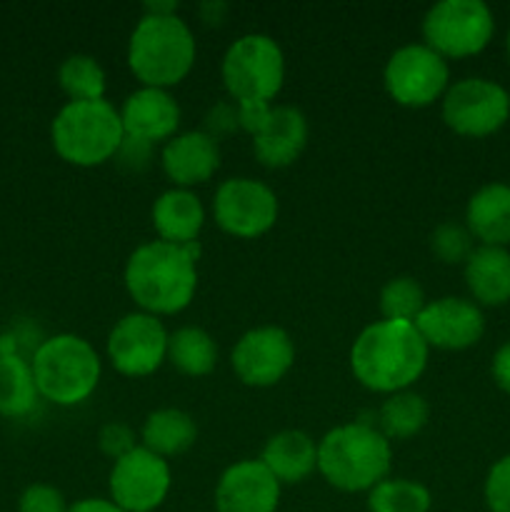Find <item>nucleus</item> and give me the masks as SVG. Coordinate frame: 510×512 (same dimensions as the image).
<instances>
[{"label":"nucleus","mask_w":510,"mask_h":512,"mask_svg":"<svg viewBox=\"0 0 510 512\" xmlns=\"http://www.w3.org/2000/svg\"><path fill=\"white\" fill-rule=\"evenodd\" d=\"M308 145V118L293 105H273L263 128L253 135V153L265 168H288Z\"/></svg>","instance_id":"obj_19"},{"label":"nucleus","mask_w":510,"mask_h":512,"mask_svg":"<svg viewBox=\"0 0 510 512\" xmlns=\"http://www.w3.org/2000/svg\"><path fill=\"white\" fill-rule=\"evenodd\" d=\"M483 500L490 512H510V453L490 465L483 483Z\"/></svg>","instance_id":"obj_32"},{"label":"nucleus","mask_w":510,"mask_h":512,"mask_svg":"<svg viewBox=\"0 0 510 512\" xmlns=\"http://www.w3.org/2000/svg\"><path fill=\"white\" fill-rule=\"evenodd\" d=\"M505 55H508V63H510V28H508V35H505Z\"/></svg>","instance_id":"obj_40"},{"label":"nucleus","mask_w":510,"mask_h":512,"mask_svg":"<svg viewBox=\"0 0 510 512\" xmlns=\"http://www.w3.org/2000/svg\"><path fill=\"white\" fill-rule=\"evenodd\" d=\"M150 220L158 233V240L173 245L198 243L200 230L205 225V208L193 190L170 188L155 198Z\"/></svg>","instance_id":"obj_21"},{"label":"nucleus","mask_w":510,"mask_h":512,"mask_svg":"<svg viewBox=\"0 0 510 512\" xmlns=\"http://www.w3.org/2000/svg\"><path fill=\"white\" fill-rule=\"evenodd\" d=\"M33 368L13 353L0 355V415L25 418L38 405Z\"/></svg>","instance_id":"obj_27"},{"label":"nucleus","mask_w":510,"mask_h":512,"mask_svg":"<svg viewBox=\"0 0 510 512\" xmlns=\"http://www.w3.org/2000/svg\"><path fill=\"white\" fill-rule=\"evenodd\" d=\"M423 43L445 60L480 55L495 35V15L483 0H440L425 13Z\"/></svg>","instance_id":"obj_8"},{"label":"nucleus","mask_w":510,"mask_h":512,"mask_svg":"<svg viewBox=\"0 0 510 512\" xmlns=\"http://www.w3.org/2000/svg\"><path fill=\"white\" fill-rule=\"evenodd\" d=\"M278 195L255 178H228L213 198V218L223 233L240 240H255L278 223Z\"/></svg>","instance_id":"obj_11"},{"label":"nucleus","mask_w":510,"mask_h":512,"mask_svg":"<svg viewBox=\"0 0 510 512\" xmlns=\"http://www.w3.org/2000/svg\"><path fill=\"white\" fill-rule=\"evenodd\" d=\"M173 485L170 463L138 445L115 460L108 475L110 500L125 512H153L165 503Z\"/></svg>","instance_id":"obj_13"},{"label":"nucleus","mask_w":510,"mask_h":512,"mask_svg":"<svg viewBox=\"0 0 510 512\" xmlns=\"http://www.w3.org/2000/svg\"><path fill=\"white\" fill-rule=\"evenodd\" d=\"M440 118L460 138H488L510 120V93L490 78H463L440 100Z\"/></svg>","instance_id":"obj_9"},{"label":"nucleus","mask_w":510,"mask_h":512,"mask_svg":"<svg viewBox=\"0 0 510 512\" xmlns=\"http://www.w3.org/2000/svg\"><path fill=\"white\" fill-rule=\"evenodd\" d=\"M430 405L415 390H400V393L388 395L378 410V430L385 438L410 440L428 425Z\"/></svg>","instance_id":"obj_26"},{"label":"nucleus","mask_w":510,"mask_h":512,"mask_svg":"<svg viewBox=\"0 0 510 512\" xmlns=\"http://www.w3.org/2000/svg\"><path fill=\"white\" fill-rule=\"evenodd\" d=\"M50 140L55 153L75 168L108 163L125 140L120 110L108 100H68L50 125Z\"/></svg>","instance_id":"obj_6"},{"label":"nucleus","mask_w":510,"mask_h":512,"mask_svg":"<svg viewBox=\"0 0 510 512\" xmlns=\"http://www.w3.org/2000/svg\"><path fill=\"white\" fill-rule=\"evenodd\" d=\"M168 363L188 378H205L218 365V345L208 330L183 325L168 338Z\"/></svg>","instance_id":"obj_25"},{"label":"nucleus","mask_w":510,"mask_h":512,"mask_svg":"<svg viewBox=\"0 0 510 512\" xmlns=\"http://www.w3.org/2000/svg\"><path fill=\"white\" fill-rule=\"evenodd\" d=\"M168 338L163 320L155 315L135 310V313L123 315L118 323L110 328L108 360L120 375L125 378H148L158 373L168 360Z\"/></svg>","instance_id":"obj_12"},{"label":"nucleus","mask_w":510,"mask_h":512,"mask_svg":"<svg viewBox=\"0 0 510 512\" xmlns=\"http://www.w3.org/2000/svg\"><path fill=\"white\" fill-rule=\"evenodd\" d=\"M230 365L248 388H273L295 365V343L288 330L260 325L240 335L230 353Z\"/></svg>","instance_id":"obj_14"},{"label":"nucleus","mask_w":510,"mask_h":512,"mask_svg":"<svg viewBox=\"0 0 510 512\" xmlns=\"http://www.w3.org/2000/svg\"><path fill=\"white\" fill-rule=\"evenodd\" d=\"M465 228L478 245H510V185L488 183L470 195L465 205Z\"/></svg>","instance_id":"obj_22"},{"label":"nucleus","mask_w":510,"mask_h":512,"mask_svg":"<svg viewBox=\"0 0 510 512\" xmlns=\"http://www.w3.org/2000/svg\"><path fill=\"white\" fill-rule=\"evenodd\" d=\"M380 315L383 320H403V323H415L423 308L428 305L425 300L423 285L410 275H398L388 280L380 290Z\"/></svg>","instance_id":"obj_30"},{"label":"nucleus","mask_w":510,"mask_h":512,"mask_svg":"<svg viewBox=\"0 0 510 512\" xmlns=\"http://www.w3.org/2000/svg\"><path fill=\"white\" fill-rule=\"evenodd\" d=\"M230 10L228 3H220V0H210V3L200 5V18L205 25H220L223 23L225 13Z\"/></svg>","instance_id":"obj_39"},{"label":"nucleus","mask_w":510,"mask_h":512,"mask_svg":"<svg viewBox=\"0 0 510 512\" xmlns=\"http://www.w3.org/2000/svg\"><path fill=\"white\" fill-rule=\"evenodd\" d=\"M393 445L370 423H345L318 440V473L340 493H370L390 478Z\"/></svg>","instance_id":"obj_3"},{"label":"nucleus","mask_w":510,"mask_h":512,"mask_svg":"<svg viewBox=\"0 0 510 512\" xmlns=\"http://www.w3.org/2000/svg\"><path fill=\"white\" fill-rule=\"evenodd\" d=\"M385 93L403 108H428L443 100L450 88L448 60L425 43H408L395 50L383 70Z\"/></svg>","instance_id":"obj_10"},{"label":"nucleus","mask_w":510,"mask_h":512,"mask_svg":"<svg viewBox=\"0 0 510 512\" xmlns=\"http://www.w3.org/2000/svg\"><path fill=\"white\" fill-rule=\"evenodd\" d=\"M198 55L193 28L178 13H143L128 40V68L143 88H173L190 75Z\"/></svg>","instance_id":"obj_4"},{"label":"nucleus","mask_w":510,"mask_h":512,"mask_svg":"<svg viewBox=\"0 0 510 512\" xmlns=\"http://www.w3.org/2000/svg\"><path fill=\"white\" fill-rule=\"evenodd\" d=\"M68 512H125V510H120L110 498H85V500H78L75 505H70Z\"/></svg>","instance_id":"obj_38"},{"label":"nucleus","mask_w":510,"mask_h":512,"mask_svg":"<svg viewBox=\"0 0 510 512\" xmlns=\"http://www.w3.org/2000/svg\"><path fill=\"white\" fill-rule=\"evenodd\" d=\"M258 460L280 485L303 483L318 470V443L303 430H280L270 435Z\"/></svg>","instance_id":"obj_23"},{"label":"nucleus","mask_w":510,"mask_h":512,"mask_svg":"<svg viewBox=\"0 0 510 512\" xmlns=\"http://www.w3.org/2000/svg\"><path fill=\"white\" fill-rule=\"evenodd\" d=\"M490 375H493L495 385H498L505 395H510V340L495 350L493 363H490Z\"/></svg>","instance_id":"obj_37"},{"label":"nucleus","mask_w":510,"mask_h":512,"mask_svg":"<svg viewBox=\"0 0 510 512\" xmlns=\"http://www.w3.org/2000/svg\"><path fill=\"white\" fill-rule=\"evenodd\" d=\"M428 348L460 353L478 345L485 335V315L480 305L460 295L428 300L423 313L415 320Z\"/></svg>","instance_id":"obj_15"},{"label":"nucleus","mask_w":510,"mask_h":512,"mask_svg":"<svg viewBox=\"0 0 510 512\" xmlns=\"http://www.w3.org/2000/svg\"><path fill=\"white\" fill-rule=\"evenodd\" d=\"M143 448L160 458H178L188 453L198 440V425L193 415L180 408H160L145 418L143 430H140Z\"/></svg>","instance_id":"obj_24"},{"label":"nucleus","mask_w":510,"mask_h":512,"mask_svg":"<svg viewBox=\"0 0 510 512\" xmlns=\"http://www.w3.org/2000/svg\"><path fill=\"white\" fill-rule=\"evenodd\" d=\"M368 512H430L433 495L418 480L385 478L368 493Z\"/></svg>","instance_id":"obj_29"},{"label":"nucleus","mask_w":510,"mask_h":512,"mask_svg":"<svg viewBox=\"0 0 510 512\" xmlns=\"http://www.w3.org/2000/svg\"><path fill=\"white\" fill-rule=\"evenodd\" d=\"M220 78L235 103H273L285 83V55L270 35L245 33L225 50Z\"/></svg>","instance_id":"obj_7"},{"label":"nucleus","mask_w":510,"mask_h":512,"mask_svg":"<svg viewBox=\"0 0 510 512\" xmlns=\"http://www.w3.org/2000/svg\"><path fill=\"white\" fill-rule=\"evenodd\" d=\"M33 378L40 398L60 408L85 403L95 393L103 363L93 345L73 333L43 340L33 355Z\"/></svg>","instance_id":"obj_5"},{"label":"nucleus","mask_w":510,"mask_h":512,"mask_svg":"<svg viewBox=\"0 0 510 512\" xmlns=\"http://www.w3.org/2000/svg\"><path fill=\"white\" fill-rule=\"evenodd\" d=\"M198 253V243L150 240L138 245L125 263V290L143 313L155 318L183 313L198 290Z\"/></svg>","instance_id":"obj_1"},{"label":"nucleus","mask_w":510,"mask_h":512,"mask_svg":"<svg viewBox=\"0 0 510 512\" xmlns=\"http://www.w3.org/2000/svg\"><path fill=\"white\" fill-rule=\"evenodd\" d=\"M160 168L175 188L193 190L218 173L220 145L205 130H188L170 138L160 150Z\"/></svg>","instance_id":"obj_18"},{"label":"nucleus","mask_w":510,"mask_h":512,"mask_svg":"<svg viewBox=\"0 0 510 512\" xmlns=\"http://www.w3.org/2000/svg\"><path fill=\"white\" fill-rule=\"evenodd\" d=\"M475 250V238L465 223L445 220L430 233V253L445 265H465L470 253Z\"/></svg>","instance_id":"obj_31"},{"label":"nucleus","mask_w":510,"mask_h":512,"mask_svg":"<svg viewBox=\"0 0 510 512\" xmlns=\"http://www.w3.org/2000/svg\"><path fill=\"white\" fill-rule=\"evenodd\" d=\"M283 485L260 460H240L215 485V512H275Z\"/></svg>","instance_id":"obj_16"},{"label":"nucleus","mask_w":510,"mask_h":512,"mask_svg":"<svg viewBox=\"0 0 510 512\" xmlns=\"http://www.w3.org/2000/svg\"><path fill=\"white\" fill-rule=\"evenodd\" d=\"M465 288L480 308H503L510 303V250L475 245L463 265Z\"/></svg>","instance_id":"obj_20"},{"label":"nucleus","mask_w":510,"mask_h":512,"mask_svg":"<svg viewBox=\"0 0 510 512\" xmlns=\"http://www.w3.org/2000/svg\"><path fill=\"white\" fill-rule=\"evenodd\" d=\"M58 85L70 103H83V100H105V88H108V78H105L103 65L98 58L88 53H75L60 63L58 68Z\"/></svg>","instance_id":"obj_28"},{"label":"nucleus","mask_w":510,"mask_h":512,"mask_svg":"<svg viewBox=\"0 0 510 512\" xmlns=\"http://www.w3.org/2000/svg\"><path fill=\"white\" fill-rule=\"evenodd\" d=\"M430 348L415 323L378 320L355 338L350 370L363 388L393 395L410 390L428 368Z\"/></svg>","instance_id":"obj_2"},{"label":"nucleus","mask_w":510,"mask_h":512,"mask_svg":"<svg viewBox=\"0 0 510 512\" xmlns=\"http://www.w3.org/2000/svg\"><path fill=\"white\" fill-rule=\"evenodd\" d=\"M235 105H238L240 130H243V133H248L250 138H253V135L263 128V123L268 120V115H270V108H273V103H235Z\"/></svg>","instance_id":"obj_36"},{"label":"nucleus","mask_w":510,"mask_h":512,"mask_svg":"<svg viewBox=\"0 0 510 512\" xmlns=\"http://www.w3.org/2000/svg\"><path fill=\"white\" fill-rule=\"evenodd\" d=\"M68 508L63 493L45 483L28 485L18 500V512H68Z\"/></svg>","instance_id":"obj_33"},{"label":"nucleus","mask_w":510,"mask_h":512,"mask_svg":"<svg viewBox=\"0 0 510 512\" xmlns=\"http://www.w3.org/2000/svg\"><path fill=\"white\" fill-rule=\"evenodd\" d=\"M120 123H123L125 138L148 145H165L178 135L180 105L168 90L140 85L120 105Z\"/></svg>","instance_id":"obj_17"},{"label":"nucleus","mask_w":510,"mask_h":512,"mask_svg":"<svg viewBox=\"0 0 510 512\" xmlns=\"http://www.w3.org/2000/svg\"><path fill=\"white\" fill-rule=\"evenodd\" d=\"M233 130H240L238 125V105H228V103H220L215 105L213 110H210L208 115H205V133L213 135L215 140L220 138V135H228L233 133Z\"/></svg>","instance_id":"obj_35"},{"label":"nucleus","mask_w":510,"mask_h":512,"mask_svg":"<svg viewBox=\"0 0 510 512\" xmlns=\"http://www.w3.org/2000/svg\"><path fill=\"white\" fill-rule=\"evenodd\" d=\"M98 448L100 453L108 455L115 463V460H120L123 455H128L130 450L138 448V443H135V433L130 425L113 420V423H105L103 428L98 430Z\"/></svg>","instance_id":"obj_34"}]
</instances>
